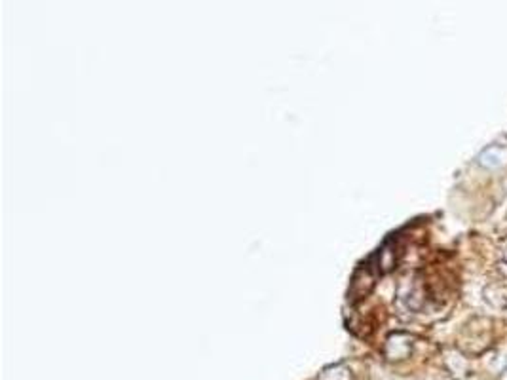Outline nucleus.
Masks as SVG:
<instances>
[{
  "mask_svg": "<svg viewBox=\"0 0 507 380\" xmlns=\"http://www.w3.org/2000/svg\"><path fill=\"white\" fill-rule=\"evenodd\" d=\"M479 164L485 168H501L507 164V150L501 147H488L479 156Z\"/></svg>",
  "mask_w": 507,
  "mask_h": 380,
  "instance_id": "nucleus-1",
  "label": "nucleus"
}]
</instances>
